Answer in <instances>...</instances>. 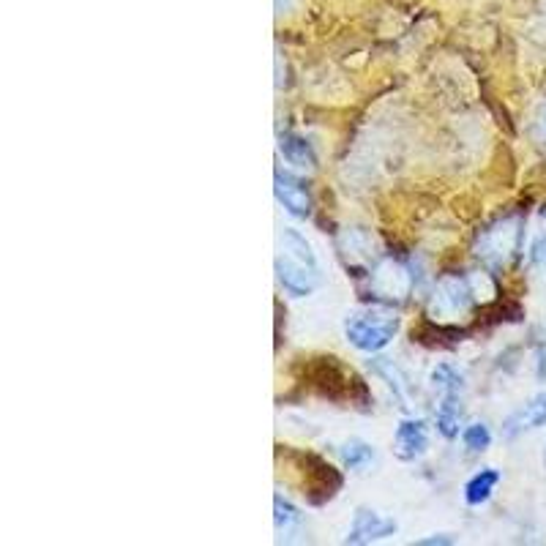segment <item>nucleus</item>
<instances>
[{"instance_id": "1", "label": "nucleus", "mask_w": 546, "mask_h": 546, "mask_svg": "<svg viewBox=\"0 0 546 546\" xmlns=\"http://www.w3.org/2000/svg\"><path fill=\"white\" fill-rule=\"evenodd\" d=\"M525 238V216L522 213H508L503 219L492 222L486 230H481L476 238V257L486 268H503L514 260L522 249Z\"/></svg>"}, {"instance_id": "2", "label": "nucleus", "mask_w": 546, "mask_h": 546, "mask_svg": "<svg viewBox=\"0 0 546 546\" xmlns=\"http://www.w3.org/2000/svg\"><path fill=\"white\" fill-rule=\"evenodd\" d=\"M399 334V317L383 309H364L344 320V336L361 353H380Z\"/></svg>"}, {"instance_id": "3", "label": "nucleus", "mask_w": 546, "mask_h": 546, "mask_svg": "<svg viewBox=\"0 0 546 546\" xmlns=\"http://www.w3.org/2000/svg\"><path fill=\"white\" fill-rule=\"evenodd\" d=\"M366 287H369V295L375 298L377 304L402 306L413 295L415 273L402 260L383 257L366 273Z\"/></svg>"}, {"instance_id": "4", "label": "nucleus", "mask_w": 546, "mask_h": 546, "mask_svg": "<svg viewBox=\"0 0 546 546\" xmlns=\"http://www.w3.org/2000/svg\"><path fill=\"white\" fill-rule=\"evenodd\" d=\"M476 306V295L470 290L467 276H443L437 282L435 293L429 298V317L437 323H454L459 317L470 314V309Z\"/></svg>"}, {"instance_id": "5", "label": "nucleus", "mask_w": 546, "mask_h": 546, "mask_svg": "<svg viewBox=\"0 0 546 546\" xmlns=\"http://www.w3.org/2000/svg\"><path fill=\"white\" fill-rule=\"evenodd\" d=\"M276 279L282 284V290L293 298H306L312 295L320 282H323V273H320V263H309L301 257H293L279 249L276 254Z\"/></svg>"}, {"instance_id": "6", "label": "nucleus", "mask_w": 546, "mask_h": 546, "mask_svg": "<svg viewBox=\"0 0 546 546\" xmlns=\"http://www.w3.org/2000/svg\"><path fill=\"white\" fill-rule=\"evenodd\" d=\"M273 194H276V200H279L284 211L295 216V219H309L312 216V194H309L301 178H295L290 172L276 170V175H273Z\"/></svg>"}, {"instance_id": "7", "label": "nucleus", "mask_w": 546, "mask_h": 546, "mask_svg": "<svg viewBox=\"0 0 546 546\" xmlns=\"http://www.w3.org/2000/svg\"><path fill=\"white\" fill-rule=\"evenodd\" d=\"M399 530L391 516L377 514L369 508H358L353 516V527L347 533V544H375V541H385Z\"/></svg>"}, {"instance_id": "8", "label": "nucleus", "mask_w": 546, "mask_h": 546, "mask_svg": "<svg viewBox=\"0 0 546 546\" xmlns=\"http://www.w3.org/2000/svg\"><path fill=\"white\" fill-rule=\"evenodd\" d=\"M429 448V426L424 418H405L396 426L394 435V456L399 462H415L421 459Z\"/></svg>"}, {"instance_id": "9", "label": "nucleus", "mask_w": 546, "mask_h": 546, "mask_svg": "<svg viewBox=\"0 0 546 546\" xmlns=\"http://www.w3.org/2000/svg\"><path fill=\"white\" fill-rule=\"evenodd\" d=\"M339 254L350 268H361V265H372V254H375V243L372 235L361 230V227H347L339 235Z\"/></svg>"}, {"instance_id": "10", "label": "nucleus", "mask_w": 546, "mask_h": 546, "mask_svg": "<svg viewBox=\"0 0 546 546\" xmlns=\"http://www.w3.org/2000/svg\"><path fill=\"white\" fill-rule=\"evenodd\" d=\"M279 153L284 156V162H290L298 170H314L317 167V153H314L312 142L295 132H284L279 137Z\"/></svg>"}, {"instance_id": "11", "label": "nucleus", "mask_w": 546, "mask_h": 546, "mask_svg": "<svg viewBox=\"0 0 546 546\" xmlns=\"http://www.w3.org/2000/svg\"><path fill=\"white\" fill-rule=\"evenodd\" d=\"M546 426V394L533 396L522 410L516 415H511L508 421V435H519L525 429H541Z\"/></svg>"}, {"instance_id": "12", "label": "nucleus", "mask_w": 546, "mask_h": 546, "mask_svg": "<svg viewBox=\"0 0 546 546\" xmlns=\"http://www.w3.org/2000/svg\"><path fill=\"white\" fill-rule=\"evenodd\" d=\"M500 484V473L495 467H484L481 473L470 478L465 484V503L467 506H484L486 500L492 497L495 486Z\"/></svg>"}, {"instance_id": "13", "label": "nucleus", "mask_w": 546, "mask_h": 546, "mask_svg": "<svg viewBox=\"0 0 546 546\" xmlns=\"http://www.w3.org/2000/svg\"><path fill=\"white\" fill-rule=\"evenodd\" d=\"M273 522H276V533H279V538H287L304 527V514H301L287 497L276 495L273 497Z\"/></svg>"}, {"instance_id": "14", "label": "nucleus", "mask_w": 546, "mask_h": 546, "mask_svg": "<svg viewBox=\"0 0 546 546\" xmlns=\"http://www.w3.org/2000/svg\"><path fill=\"white\" fill-rule=\"evenodd\" d=\"M369 369H372V372H375L380 380H385L388 391H391V394L399 399V405L410 407V399H407L405 377H402V372H399V366H396L394 361H388V358H375V361H369Z\"/></svg>"}, {"instance_id": "15", "label": "nucleus", "mask_w": 546, "mask_h": 546, "mask_svg": "<svg viewBox=\"0 0 546 546\" xmlns=\"http://www.w3.org/2000/svg\"><path fill=\"white\" fill-rule=\"evenodd\" d=\"M459 426H462V405H459V394L443 396V402L437 407V432L445 440L459 437Z\"/></svg>"}, {"instance_id": "16", "label": "nucleus", "mask_w": 546, "mask_h": 546, "mask_svg": "<svg viewBox=\"0 0 546 546\" xmlns=\"http://www.w3.org/2000/svg\"><path fill=\"white\" fill-rule=\"evenodd\" d=\"M342 454V462L347 470H355V473H364L366 467L375 462V448L364 440H350L339 448Z\"/></svg>"}, {"instance_id": "17", "label": "nucleus", "mask_w": 546, "mask_h": 546, "mask_svg": "<svg viewBox=\"0 0 546 546\" xmlns=\"http://www.w3.org/2000/svg\"><path fill=\"white\" fill-rule=\"evenodd\" d=\"M429 383L435 391H440L443 396L448 394H462V388H465V375L451 364H440L432 369V375H429Z\"/></svg>"}, {"instance_id": "18", "label": "nucleus", "mask_w": 546, "mask_h": 546, "mask_svg": "<svg viewBox=\"0 0 546 546\" xmlns=\"http://www.w3.org/2000/svg\"><path fill=\"white\" fill-rule=\"evenodd\" d=\"M462 443L470 454H484L486 448L492 445V432L484 421H473L462 429Z\"/></svg>"}, {"instance_id": "19", "label": "nucleus", "mask_w": 546, "mask_h": 546, "mask_svg": "<svg viewBox=\"0 0 546 546\" xmlns=\"http://www.w3.org/2000/svg\"><path fill=\"white\" fill-rule=\"evenodd\" d=\"M467 282H470V290L476 295V304H489L497 295V284L495 279H492V273L486 271L467 273Z\"/></svg>"}, {"instance_id": "20", "label": "nucleus", "mask_w": 546, "mask_h": 546, "mask_svg": "<svg viewBox=\"0 0 546 546\" xmlns=\"http://www.w3.org/2000/svg\"><path fill=\"white\" fill-rule=\"evenodd\" d=\"M530 263L538 265V268L546 265V235H538L533 246H530Z\"/></svg>"}, {"instance_id": "21", "label": "nucleus", "mask_w": 546, "mask_h": 546, "mask_svg": "<svg viewBox=\"0 0 546 546\" xmlns=\"http://www.w3.org/2000/svg\"><path fill=\"white\" fill-rule=\"evenodd\" d=\"M418 546H429V544H454V538H445V536H435V538H421V541H415Z\"/></svg>"}, {"instance_id": "22", "label": "nucleus", "mask_w": 546, "mask_h": 546, "mask_svg": "<svg viewBox=\"0 0 546 546\" xmlns=\"http://www.w3.org/2000/svg\"><path fill=\"white\" fill-rule=\"evenodd\" d=\"M544 216H546V208H544Z\"/></svg>"}]
</instances>
